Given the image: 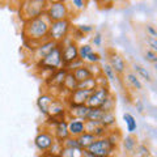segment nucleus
<instances>
[{"mask_svg": "<svg viewBox=\"0 0 157 157\" xmlns=\"http://www.w3.org/2000/svg\"><path fill=\"white\" fill-rule=\"evenodd\" d=\"M50 22L51 21L46 17V14L24 21L22 37L25 39V45H30L33 50L39 43L48 39L47 34H48V28H50Z\"/></svg>", "mask_w": 157, "mask_h": 157, "instance_id": "obj_1", "label": "nucleus"}, {"mask_svg": "<svg viewBox=\"0 0 157 157\" xmlns=\"http://www.w3.org/2000/svg\"><path fill=\"white\" fill-rule=\"evenodd\" d=\"M47 0H21L20 6V17L22 21L42 16L46 12Z\"/></svg>", "mask_w": 157, "mask_h": 157, "instance_id": "obj_2", "label": "nucleus"}, {"mask_svg": "<svg viewBox=\"0 0 157 157\" xmlns=\"http://www.w3.org/2000/svg\"><path fill=\"white\" fill-rule=\"evenodd\" d=\"M37 68L42 71H48L50 73L55 72L56 70L63 67V63H62V51H60V45H58L52 48V50L47 54V55L38 60L36 63Z\"/></svg>", "mask_w": 157, "mask_h": 157, "instance_id": "obj_3", "label": "nucleus"}, {"mask_svg": "<svg viewBox=\"0 0 157 157\" xmlns=\"http://www.w3.org/2000/svg\"><path fill=\"white\" fill-rule=\"evenodd\" d=\"M71 29H72L71 18L52 21V22H50L47 38L50 39V41H54L55 43H62L64 41V38L71 33Z\"/></svg>", "mask_w": 157, "mask_h": 157, "instance_id": "obj_4", "label": "nucleus"}, {"mask_svg": "<svg viewBox=\"0 0 157 157\" xmlns=\"http://www.w3.org/2000/svg\"><path fill=\"white\" fill-rule=\"evenodd\" d=\"M117 148L118 145L113 144L106 136H104V137H97L86 148V151L97 157H111L117 151Z\"/></svg>", "mask_w": 157, "mask_h": 157, "instance_id": "obj_5", "label": "nucleus"}, {"mask_svg": "<svg viewBox=\"0 0 157 157\" xmlns=\"http://www.w3.org/2000/svg\"><path fill=\"white\" fill-rule=\"evenodd\" d=\"M60 45V51H62V63H63V67L70 64L73 60L78 59V45L76 41H73L71 38V36H68L64 38V41Z\"/></svg>", "mask_w": 157, "mask_h": 157, "instance_id": "obj_6", "label": "nucleus"}, {"mask_svg": "<svg viewBox=\"0 0 157 157\" xmlns=\"http://www.w3.org/2000/svg\"><path fill=\"white\" fill-rule=\"evenodd\" d=\"M71 9L68 7L67 2H60V3H51L47 4L46 8V17L50 20V21H59V20H66L70 18L71 16Z\"/></svg>", "mask_w": 157, "mask_h": 157, "instance_id": "obj_7", "label": "nucleus"}, {"mask_svg": "<svg viewBox=\"0 0 157 157\" xmlns=\"http://www.w3.org/2000/svg\"><path fill=\"white\" fill-rule=\"evenodd\" d=\"M110 94H111V90L109 85H98L90 93L85 105L89 107H102V105L106 102V100L110 97Z\"/></svg>", "mask_w": 157, "mask_h": 157, "instance_id": "obj_8", "label": "nucleus"}, {"mask_svg": "<svg viewBox=\"0 0 157 157\" xmlns=\"http://www.w3.org/2000/svg\"><path fill=\"white\" fill-rule=\"evenodd\" d=\"M54 143H55V137H54L52 132H50V131L38 132V135L36 136V139H34V145H36V148L38 151H41L42 153L50 149Z\"/></svg>", "mask_w": 157, "mask_h": 157, "instance_id": "obj_9", "label": "nucleus"}, {"mask_svg": "<svg viewBox=\"0 0 157 157\" xmlns=\"http://www.w3.org/2000/svg\"><path fill=\"white\" fill-rule=\"evenodd\" d=\"M92 92L93 90H86V89H75V90H72L71 93H68V96L66 98L67 106L85 105Z\"/></svg>", "mask_w": 157, "mask_h": 157, "instance_id": "obj_10", "label": "nucleus"}, {"mask_svg": "<svg viewBox=\"0 0 157 157\" xmlns=\"http://www.w3.org/2000/svg\"><path fill=\"white\" fill-rule=\"evenodd\" d=\"M67 75V71L64 70V68H59V70H56L55 72L50 73V76H48L46 78V85L48 88H51V89H58V94L60 93L62 90V85H63V81H64V77ZM58 97V96H56Z\"/></svg>", "mask_w": 157, "mask_h": 157, "instance_id": "obj_11", "label": "nucleus"}, {"mask_svg": "<svg viewBox=\"0 0 157 157\" xmlns=\"http://www.w3.org/2000/svg\"><path fill=\"white\" fill-rule=\"evenodd\" d=\"M110 67L114 70V72L117 75H124L126 70H127V63L124 60V58L119 55L118 52L115 51H110V55H109V62Z\"/></svg>", "mask_w": 157, "mask_h": 157, "instance_id": "obj_12", "label": "nucleus"}, {"mask_svg": "<svg viewBox=\"0 0 157 157\" xmlns=\"http://www.w3.org/2000/svg\"><path fill=\"white\" fill-rule=\"evenodd\" d=\"M56 45H58V43H55L54 41L46 39V41H43L42 43H39L38 46H36V47H34L33 50H32V54H33V56H34V62L37 63L38 60L43 59Z\"/></svg>", "mask_w": 157, "mask_h": 157, "instance_id": "obj_13", "label": "nucleus"}, {"mask_svg": "<svg viewBox=\"0 0 157 157\" xmlns=\"http://www.w3.org/2000/svg\"><path fill=\"white\" fill-rule=\"evenodd\" d=\"M67 127H68L70 136L77 137L85 132V121L72 118V117H67Z\"/></svg>", "mask_w": 157, "mask_h": 157, "instance_id": "obj_14", "label": "nucleus"}, {"mask_svg": "<svg viewBox=\"0 0 157 157\" xmlns=\"http://www.w3.org/2000/svg\"><path fill=\"white\" fill-rule=\"evenodd\" d=\"M51 130H52V135L55 137V140L59 141V143H63L67 137H70V132H68V127H67V119L58 121L52 126Z\"/></svg>", "mask_w": 157, "mask_h": 157, "instance_id": "obj_15", "label": "nucleus"}, {"mask_svg": "<svg viewBox=\"0 0 157 157\" xmlns=\"http://www.w3.org/2000/svg\"><path fill=\"white\" fill-rule=\"evenodd\" d=\"M94 66L96 64H88V63L84 62V64L80 66L78 68H76L75 71H73V76H75V78L78 81H82V80H86V78H89V77H93V76H96V73H94Z\"/></svg>", "mask_w": 157, "mask_h": 157, "instance_id": "obj_16", "label": "nucleus"}, {"mask_svg": "<svg viewBox=\"0 0 157 157\" xmlns=\"http://www.w3.org/2000/svg\"><path fill=\"white\" fill-rule=\"evenodd\" d=\"M85 131L90 132V134H93L96 137H104L107 135L109 128L102 126L98 121H85Z\"/></svg>", "mask_w": 157, "mask_h": 157, "instance_id": "obj_17", "label": "nucleus"}, {"mask_svg": "<svg viewBox=\"0 0 157 157\" xmlns=\"http://www.w3.org/2000/svg\"><path fill=\"white\" fill-rule=\"evenodd\" d=\"M89 106L86 105H72V106H67V117H72V118H77V119H82L86 121V115L89 113Z\"/></svg>", "mask_w": 157, "mask_h": 157, "instance_id": "obj_18", "label": "nucleus"}, {"mask_svg": "<svg viewBox=\"0 0 157 157\" xmlns=\"http://www.w3.org/2000/svg\"><path fill=\"white\" fill-rule=\"evenodd\" d=\"M55 100V96L52 94V93L50 92H46L43 93V94H41L38 97L37 100V106H38V110L42 113L43 115L47 117V113H48V107H50L51 102Z\"/></svg>", "mask_w": 157, "mask_h": 157, "instance_id": "obj_19", "label": "nucleus"}, {"mask_svg": "<svg viewBox=\"0 0 157 157\" xmlns=\"http://www.w3.org/2000/svg\"><path fill=\"white\" fill-rule=\"evenodd\" d=\"M122 145H123V148L126 152H128V153H134L137 148V139L132 135V134H128L127 136L122 137Z\"/></svg>", "mask_w": 157, "mask_h": 157, "instance_id": "obj_20", "label": "nucleus"}, {"mask_svg": "<svg viewBox=\"0 0 157 157\" xmlns=\"http://www.w3.org/2000/svg\"><path fill=\"white\" fill-rule=\"evenodd\" d=\"M132 67H134V68H132V70H134V73H135V75L139 77V78H143V80L147 81V82H152V81H153L151 72L147 70L145 67H143L141 64H139V63H135V64L132 66Z\"/></svg>", "mask_w": 157, "mask_h": 157, "instance_id": "obj_21", "label": "nucleus"}, {"mask_svg": "<svg viewBox=\"0 0 157 157\" xmlns=\"http://www.w3.org/2000/svg\"><path fill=\"white\" fill-rule=\"evenodd\" d=\"M77 139V141H78V145H80V148L81 149H86L88 147H89L93 141H94L97 137L93 135V134H90V132H84V134H81L80 136H77L76 137Z\"/></svg>", "mask_w": 157, "mask_h": 157, "instance_id": "obj_22", "label": "nucleus"}, {"mask_svg": "<svg viewBox=\"0 0 157 157\" xmlns=\"http://www.w3.org/2000/svg\"><path fill=\"white\" fill-rule=\"evenodd\" d=\"M98 86V76L89 77L86 80L77 82V89H86V90H94Z\"/></svg>", "mask_w": 157, "mask_h": 157, "instance_id": "obj_23", "label": "nucleus"}, {"mask_svg": "<svg viewBox=\"0 0 157 157\" xmlns=\"http://www.w3.org/2000/svg\"><path fill=\"white\" fill-rule=\"evenodd\" d=\"M123 121L126 123V128L128 134H134L137 130V122L135 119V117L131 114V113H124L123 114Z\"/></svg>", "mask_w": 157, "mask_h": 157, "instance_id": "obj_24", "label": "nucleus"}, {"mask_svg": "<svg viewBox=\"0 0 157 157\" xmlns=\"http://www.w3.org/2000/svg\"><path fill=\"white\" fill-rule=\"evenodd\" d=\"M100 123L102 126H105L106 128L111 130L113 127L117 124V118L114 115V113H113V111H105V114H104V117L101 118Z\"/></svg>", "mask_w": 157, "mask_h": 157, "instance_id": "obj_25", "label": "nucleus"}, {"mask_svg": "<svg viewBox=\"0 0 157 157\" xmlns=\"http://www.w3.org/2000/svg\"><path fill=\"white\" fill-rule=\"evenodd\" d=\"M101 75L104 76L107 81H110V82H115L117 81V73L110 67L109 63H104V64H102V67H101Z\"/></svg>", "mask_w": 157, "mask_h": 157, "instance_id": "obj_26", "label": "nucleus"}, {"mask_svg": "<svg viewBox=\"0 0 157 157\" xmlns=\"http://www.w3.org/2000/svg\"><path fill=\"white\" fill-rule=\"evenodd\" d=\"M124 78H126V81L128 82V84L134 88L135 90H141V89H143V84H141L140 78L137 77L134 72H127Z\"/></svg>", "mask_w": 157, "mask_h": 157, "instance_id": "obj_27", "label": "nucleus"}, {"mask_svg": "<svg viewBox=\"0 0 157 157\" xmlns=\"http://www.w3.org/2000/svg\"><path fill=\"white\" fill-rule=\"evenodd\" d=\"M67 4L70 7L71 12H81L86 8L88 0H67Z\"/></svg>", "mask_w": 157, "mask_h": 157, "instance_id": "obj_28", "label": "nucleus"}, {"mask_svg": "<svg viewBox=\"0 0 157 157\" xmlns=\"http://www.w3.org/2000/svg\"><path fill=\"white\" fill-rule=\"evenodd\" d=\"M59 157H82V149L81 148H67V147H63Z\"/></svg>", "mask_w": 157, "mask_h": 157, "instance_id": "obj_29", "label": "nucleus"}, {"mask_svg": "<svg viewBox=\"0 0 157 157\" xmlns=\"http://www.w3.org/2000/svg\"><path fill=\"white\" fill-rule=\"evenodd\" d=\"M105 111L101 109V107H90L89 113L86 115V121H101V118L104 117Z\"/></svg>", "mask_w": 157, "mask_h": 157, "instance_id": "obj_30", "label": "nucleus"}, {"mask_svg": "<svg viewBox=\"0 0 157 157\" xmlns=\"http://www.w3.org/2000/svg\"><path fill=\"white\" fill-rule=\"evenodd\" d=\"M92 51H93V46L90 45V43H82V45H78V59H81L82 62H85L88 54H90Z\"/></svg>", "mask_w": 157, "mask_h": 157, "instance_id": "obj_31", "label": "nucleus"}, {"mask_svg": "<svg viewBox=\"0 0 157 157\" xmlns=\"http://www.w3.org/2000/svg\"><path fill=\"white\" fill-rule=\"evenodd\" d=\"M114 107H115V100H114V94L111 93L110 97L106 100V102L102 105L101 109L104 111H113V110H114Z\"/></svg>", "mask_w": 157, "mask_h": 157, "instance_id": "obj_32", "label": "nucleus"}, {"mask_svg": "<svg viewBox=\"0 0 157 157\" xmlns=\"http://www.w3.org/2000/svg\"><path fill=\"white\" fill-rule=\"evenodd\" d=\"M101 60V55L98 54L97 51H92L90 54H88V56L85 59V63L88 64H97V63H100Z\"/></svg>", "mask_w": 157, "mask_h": 157, "instance_id": "obj_33", "label": "nucleus"}, {"mask_svg": "<svg viewBox=\"0 0 157 157\" xmlns=\"http://www.w3.org/2000/svg\"><path fill=\"white\" fill-rule=\"evenodd\" d=\"M62 145L63 147H67V148H80L77 139H76V137H72V136L67 137V139L62 143Z\"/></svg>", "mask_w": 157, "mask_h": 157, "instance_id": "obj_34", "label": "nucleus"}, {"mask_svg": "<svg viewBox=\"0 0 157 157\" xmlns=\"http://www.w3.org/2000/svg\"><path fill=\"white\" fill-rule=\"evenodd\" d=\"M102 41H104V37H102V33L100 32H96L94 36L92 37V41H90V45L94 46V47H101L102 46Z\"/></svg>", "mask_w": 157, "mask_h": 157, "instance_id": "obj_35", "label": "nucleus"}, {"mask_svg": "<svg viewBox=\"0 0 157 157\" xmlns=\"http://www.w3.org/2000/svg\"><path fill=\"white\" fill-rule=\"evenodd\" d=\"M144 59L147 62L152 63V64H156L157 63V54L155 51H152L151 48H148V50L144 52Z\"/></svg>", "mask_w": 157, "mask_h": 157, "instance_id": "obj_36", "label": "nucleus"}, {"mask_svg": "<svg viewBox=\"0 0 157 157\" xmlns=\"http://www.w3.org/2000/svg\"><path fill=\"white\" fill-rule=\"evenodd\" d=\"M136 153L139 157H151V152L145 145H137Z\"/></svg>", "mask_w": 157, "mask_h": 157, "instance_id": "obj_37", "label": "nucleus"}, {"mask_svg": "<svg viewBox=\"0 0 157 157\" xmlns=\"http://www.w3.org/2000/svg\"><path fill=\"white\" fill-rule=\"evenodd\" d=\"M145 43L151 47V50H152V51L157 52V39H156V38L147 36V38H145Z\"/></svg>", "mask_w": 157, "mask_h": 157, "instance_id": "obj_38", "label": "nucleus"}, {"mask_svg": "<svg viewBox=\"0 0 157 157\" xmlns=\"http://www.w3.org/2000/svg\"><path fill=\"white\" fill-rule=\"evenodd\" d=\"M76 28H77L82 34H84V36H85V34L92 33L93 29H94V28H93V25H84V24H82V25H77Z\"/></svg>", "mask_w": 157, "mask_h": 157, "instance_id": "obj_39", "label": "nucleus"}, {"mask_svg": "<svg viewBox=\"0 0 157 157\" xmlns=\"http://www.w3.org/2000/svg\"><path fill=\"white\" fill-rule=\"evenodd\" d=\"M145 32H147V34H148V37H153V38L157 37V32H156V29H155L153 25H147L145 26Z\"/></svg>", "mask_w": 157, "mask_h": 157, "instance_id": "obj_40", "label": "nucleus"}, {"mask_svg": "<svg viewBox=\"0 0 157 157\" xmlns=\"http://www.w3.org/2000/svg\"><path fill=\"white\" fill-rule=\"evenodd\" d=\"M135 107H136L137 113H140V114H143L144 113V104L141 102V100H136L135 101Z\"/></svg>", "mask_w": 157, "mask_h": 157, "instance_id": "obj_41", "label": "nucleus"}, {"mask_svg": "<svg viewBox=\"0 0 157 157\" xmlns=\"http://www.w3.org/2000/svg\"><path fill=\"white\" fill-rule=\"evenodd\" d=\"M100 4H114L117 2H119V0H97Z\"/></svg>", "mask_w": 157, "mask_h": 157, "instance_id": "obj_42", "label": "nucleus"}, {"mask_svg": "<svg viewBox=\"0 0 157 157\" xmlns=\"http://www.w3.org/2000/svg\"><path fill=\"white\" fill-rule=\"evenodd\" d=\"M60 2H67V0H47L48 4H51V3H60Z\"/></svg>", "mask_w": 157, "mask_h": 157, "instance_id": "obj_43", "label": "nucleus"}, {"mask_svg": "<svg viewBox=\"0 0 157 157\" xmlns=\"http://www.w3.org/2000/svg\"><path fill=\"white\" fill-rule=\"evenodd\" d=\"M0 2H2V0H0Z\"/></svg>", "mask_w": 157, "mask_h": 157, "instance_id": "obj_44", "label": "nucleus"}]
</instances>
